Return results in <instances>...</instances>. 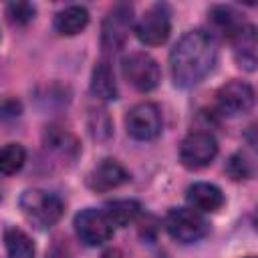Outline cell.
Here are the masks:
<instances>
[{
  "mask_svg": "<svg viewBox=\"0 0 258 258\" xmlns=\"http://www.w3.org/2000/svg\"><path fill=\"white\" fill-rule=\"evenodd\" d=\"M218 155V141L210 131H189L179 143V161L187 169H202Z\"/></svg>",
  "mask_w": 258,
  "mask_h": 258,
  "instance_id": "cell-6",
  "label": "cell"
},
{
  "mask_svg": "<svg viewBox=\"0 0 258 258\" xmlns=\"http://www.w3.org/2000/svg\"><path fill=\"white\" fill-rule=\"evenodd\" d=\"M26 163V149L20 143H6L0 147V175H14Z\"/></svg>",
  "mask_w": 258,
  "mask_h": 258,
  "instance_id": "cell-19",
  "label": "cell"
},
{
  "mask_svg": "<svg viewBox=\"0 0 258 258\" xmlns=\"http://www.w3.org/2000/svg\"><path fill=\"white\" fill-rule=\"evenodd\" d=\"M226 173H228L232 179H236V181H240V179H250V177L254 175V167H252V161L248 159L246 153L236 151V153H232V155L228 157V161H226Z\"/></svg>",
  "mask_w": 258,
  "mask_h": 258,
  "instance_id": "cell-21",
  "label": "cell"
},
{
  "mask_svg": "<svg viewBox=\"0 0 258 258\" xmlns=\"http://www.w3.org/2000/svg\"><path fill=\"white\" fill-rule=\"evenodd\" d=\"M101 258H125V256H123V252L119 248H109V250H105L101 254Z\"/></svg>",
  "mask_w": 258,
  "mask_h": 258,
  "instance_id": "cell-25",
  "label": "cell"
},
{
  "mask_svg": "<svg viewBox=\"0 0 258 258\" xmlns=\"http://www.w3.org/2000/svg\"><path fill=\"white\" fill-rule=\"evenodd\" d=\"M121 71H123L125 81L141 93L153 91L161 81V71H159L157 60L151 54L141 52V50L129 52L121 60Z\"/></svg>",
  "mask_w": 258,
  "mask_h": 258,
  "instance_id": "cell-5",
  "label": "cell"
},
{
  "mask_svg": "<svg viewBox=\"0 0 258 258\" xmlns=\"http://www.w3.org/2000/svg\"><path fill=\"white\" fill-rule=\"evenodd\" d=\"M54 30L62 36H75L89 24V10L81 4H71L54 14Z\"/></svg>",
  "mask_w": 258,
  "mask_h": 258,
  "instance_id": "cell-14",
  "label": "cell"
},
{
  "mask_svg": "<svg viewBox=\"0 0 258 258\" xmlns=\"http://www.w3.org/2000/svg\"><path fill=\"white\" fill-rule=\"evenodd\" d=\"M4 248H6V258H34L36 254L30 236L16 226L4 230Z\"/></svg>",
  "mask_w": 258,
  "mask_h": 258,
  "instance_id": "cell-17",
  "label": "cell"
},
{
  "mask_svg": "<svg viewBox=\"0 0 258 258\" xmlns=\"http://www.w3.org/2000/svg\"><path fill=\"white\" fill-rule=\"evenodd\" d=\"M133 28V6L127 2L115 4L101 24V46L107 52H117L125 46Z\"/></svg>",
  "mask_w": 258,
  "mask_h": 258,
  "instance_id": "cell-4",
  "label": "cell"
},
{
  "mask_svg": "<svg viewBox=\"0 0 258 258\" xmlns=\"http://www.w3.org/2000/svg\"><path fill=\"white\" fill-rule=\"evenodd\" d=\"M46 258H71L67 240H62V238H54L52 244H50V248L46 250Z\"/></svg>",
  "mask_w": 258,
  "mask_h": 258,
  "instance_id": "cell-23",
  "label": "cell"
},
{
  "mask_svg": "<svg viewBox=\"0 0 258 258\" xmlns=\"http://www.w3.org/2000/svg\"><path fill=\"white\" fill-rule=\"evenodd\" d=\"M18 206H20V212L26 218V222L30 226H34L36 230L52 228L62 218V212H64V204L56 194L38 189V187L22 191Z\"/></svg>",
  "mask_w": 258,
  "mask_h": 258,
  "instance_id": "cell-2",
  "label": "cell"
},
{
  "mask_svg": "<svg viewBox=\"0 0 258 258\" xmlns=\"http://www.w3.org/2000/svg\"><path fill=\"white\" fill-rule=\"evenodd\" d=\"M210 24L216 32H220L222 36H228L232 38L242 26H244V20L242 16L232 8V6H224V4H218V6H212L210 12Z\"/></svg>",
  "mask_w": 258,
  "mask_h": 258,
  "instance_id": "cell-16",
  "label": "cell"
},
{
  "mask_svg": "<svg viewBox=\"0 0 258 258\" xmlns=\"http://www.w3.org/2000/svg\"><path fill=\"white\" fill-rule=\"evenodd\" d=\"M91 93L101 101H115L119 97L117 81L109 60H99L91 73Z\"/></svg>",
  "mask_w": 258,
  "mask_h": 258,
  "instance_id": "cell-15",
  "label": "cell"
},
{
  "mask_svg": "<svg viewBox=\"0 0 258 258\" xmlns=\"http://www.w3.org/2000/svg\"><path fill=\"white\" fill-rule=\"evenodd\" d=\"M20 115V103L14 99H6L0 103V117H18Z\"/></svg>",
  "mask_w": 258,
  "mask_h": 258,
  "instance_id": "cell-24",
  "label": "cell"
},
{
  "mask_svg": "<svg viewBox=\"0 0 258 258\" xmlns=\"http://www.w3.org/2000/svg\"><path fill=\"white\" fill-rule=\"evenodd\" d=\"M129 179H131L129 171L117 159L107 157L89 171L87 185L93 191H111V189H117L119 185L127 183Z\"/></svg>",
  "mask_w": 258,
  "mask_h": 258,
  "instance_id": "cell-11",
  "label": "cell"
},
{
  "mask_svg": "<svg viewBox=\"0 0 258 258\" xmlns=\"http://www.w3.org/2000/svg\"><path fill=\"white\" fill-rule=\"evenodd\" d=\"M165 230L167 234L181 242V244H194L200 242L208 232V220L204 218V214L191 210V208H171L165 216Z\"/></svg>",
  "mask_w": 258,
  "mask_h": 258,
  "instance_id": "cell-3",
  "label": "cell"
},
{
  "mask_svg": "<svg viewBox=\"0 0 258 258\" xmlns=\"http://www.w3.org/2000/svg\"><path fill=\"white\" fill-rule=\"evenodd\" d=\"M77 238L87 246H101L113 238L115 226L111 224L105 210L97 208H85L81 210L73 220Z\"/></svg>",
  "mask_w": 258,
  "mask_h": 258,
  "instance_id": "cell-9",
  "label": "cell"
},
{
  "mask_svg": "<svg viewBox=\"0 0 258 258\" xmlns=\"http://www.w3.org/2000/svg\"><path fill=\"white\" fill-rule=\"evenodd\" d=\"M185 200L191 210L200 214H214L224 206V194L218 185L208 181H196L187 187Z\"/></svg>",
  "mask_w": 258,
  "mask_h": 258,
  "instance_id": "cell-13",
  "label": "cell"
},
{
  "mask_svg": "<svg viewBox=\"0 0 258 258\" xmlns=\"http://www.w3.org/2000/svg\"><path fill=\"white\" fill-rule=\"evenodd\" d=\"M171 32V10L167 4L157 2L149 6L135 24V34L145 46H159L169 38Z\"/></svg>",
  "mask_w": 258,
  "mask_h": 258,
  "instance_id": "cell-7",
  "label": "cell"
},
{
  "mask_svg": "<svg viewBox=\"0 0 258 258\" xmlns=\"http://www.w3.org/2000/svg\"><path fill=\"white\" fill-rule=\"evenodd\" d=\"M254 89L250 83L232 79L222 85L216 93V107L226 117H240L252 111L254 107Z\"/></svg>",
  "mask_w": 258,
  "mask_h": 258,
  "instance_id": "cell-10",
  "label": "cell"
},
{
  "mask_svg": "<svg viewBox=\"0 0 258 258\" xmlns=\"http://www.w3.org/2000/svg\"><path fill=\"white\" fill-rule=\"evenodd\" d=\"M125 129L137 141H151L163 129L161 109L155 103L143 101L133 105L125 115Z\"/></svg>",
  "mask_w": 258,
  "mask_h": 258,
  "instance_id": "cell-8",
  "label": "cell"
},
{
  "mask_svg": "<svg viewBox=\"0 0 258 258\" xmlns=\"http://www.w3.org/2000/svg\"><path fill=\"white\" fill-rule=\"evenodd\" d=\"M105 214L115 228H125L139 218L141 204L135 200H113L105 206Z\"/></svg>",
  "mask_w": 258,
  "mask_h": 258,
  "instance_id": "cell-18",
  "label": "cell"
},
{
  "mask_svg": "<svg viewBox=\"0 0 258 258\" xmlns=\"http://www.w3.org/2000/svg\"><path fill=\"white\" fill-rule=\"evenodd\" d=\"M36 14V6L30 2H10L6 6V16L12 24H28L30 20H34Z\"/></svg>",
  "mask_w": 258,
  "mask_h": 258,
  "instance_id": "cell-22",
  "label": "cell"
},
{
  "mask_svg": "<svg viewBox=\"0 0 258 258\" xmlns=\"http://www.w3.org/2000/svg\"><path fill=\"white\" fill-rule=\"evenodd\" d=\"M246 258H254V256H246Z\"/></svg>",
  "mask_w": 258,
  "mask_h": 258,
  "instance_id": "cell-26",
  "label": "cell"
},
{
  "mask_svg": "<svg viewBox=\"0 0 258 258\" xmlns=\"http://www.w3.org/2000/svg\"><path fill=\"white\" fill-rule=\"evenodd\" d=\"M218 60V42L210 30H187L169 52V71L175 87L187 89L206 79Z\"/></svg>",
  "mask_w": 258,
  "mask_h": 258,
  "instance_id": "cell-1",
  "label": "cell"
},
{
  "mask_svg": "<svg viewBox=\"0 0 258 258\" xmlns=\"http://www.w3.org/2000/svg\"><path fill=\"white\" fill-rule=\"evenodd\" d=\"M232 52L234 60L240 69L252 73L258 64V34L254 24H244L232 38Z\"/></svg>",
  "mask_w": 258,
  "mask_h": 258,
  "instance_id": "cell-12",
  "label": "cell"
},
{
  "mask_svg": "<svg viewBox=\"0 0 258 258\" xmlns=\"http://www.w3.org/2000/svg\"><path fill=\"white\" fill-rule=\"evenodd\" d=\"M44 143L46 147L62 153L64 157H77L79 153V145H77V139L69 133V131H62V129H56V127H50V131L46 133L44 137Z\"/></svg>",
  "mask_w": 258,
  "mask_h": 258,
  "instance_id": "cell-20",
  "label": "cell"
}]
</instances>
